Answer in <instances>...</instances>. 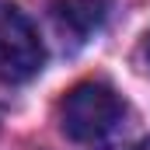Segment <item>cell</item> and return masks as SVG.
Instances as JSON below:
<instances>
[{"instance_id":"cell-1","label":"cell","mask_w":150,"mask_h":150,"mask_svg":"<svg viewBox=\"0 0 150 150\" xmlns=\"http://www.w3.org/2000/svg\"><path fill=\"white\" fill-rule=\"evenodd\" d=\"M122 119V101L108 84H77L63 101V133L77 143L105 140Z\"/></svg>"},{"instance_id":"cell-2","label":"cell","mask_w":150,"mask_h":150,"mask_svg":"<svg viewBox=\"0 0 150 150\" xmlns=\"http://www.w3.org/2000/svg\"><path fill=\"white\" fill-rule=\"evenodd\" d=\"M45 45L21 7L0 0V80L25 84L42 70Z\"/></svg>"},{"instance_id":"cell-3","label":"cell","mask_w":150,"mask_h":150,"mask_svg":"<svg viewBox=\"0 0 150 150\" xmlns=\"http://www.w3.org/2000/svg\"><path fill=\"white\" fill-rule=\"evenodd\" d=\"M49 14H52V25L63 38L84 42V38H91V32H98L105 25L108 4L105 0H52Z\"/></svg>"},{"instance_id":"cell-4","label":"cell","mask_w":150,"mask_h":150,"mask_svg":"<svg viewBox=\"0 0 150 150\" xmlns=\"http://www.w3.org/2000/svg\"><path fill=\"white\" fill-rule=\"evenodd\" d=\"M98 150H140V147H133L129 140H112V143H101Z\"/></svg>"},{"instance_id":"cell-5","label":"cell","mask_w":150,"mask_h":150,"mask_svg":"<svg viewBox=\"0 0 150 150\" xmlns=\"http://www.w3.org/2000/svg\"><path fill=\"white\" fill-rule=\"evenodd\" d=\"M147 59H150V35H147Z\"/></svg>"},{"instance_id":"cell-6","label":"cell","mask_w":150,"mask_h":150,"mask_svg":"<svg viewBox=\"0 0 150 150\" xmlns=\"http://www.w3.org/2000/svg\"><path fill=\"white\" fill-rule=\"evenodd\" d=\"M140 150H150V140H147V143H143V147H140Z\"/></svg>"}]
</instances>
